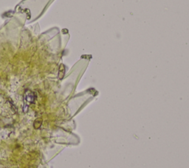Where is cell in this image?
Here are the masks:
<instances>
[{
    "instance_id": "cell-1",
    "label": "cell",
    "mask_w": 189,
    "mask_h": 168,
    "mask_svg": "<svg viewBox=\"0 0 189 168\" xmlns=\"http://www.w3.org/2000/svg\"><path fill=\"white\" fill-rule=\"evenodd\" d=\"M36 100V96L33 91H30V90H27L25 91L24 94V101L28 103V104H31L33 103Z\"/></svg>"
},
{
    "instance_id": "cell-2",
    "label": "cell",
    "mask_w": 189,
    "mask_h": 168,
    "mask_svg": "<svg viewBox=\"0 0 189 168\" xmlns=\"http://www.w3.org/2000/svg\"><path fill=\"white\" fill-rule=\"evenodd\" d=\"M43 122V119L41 117H39L37 119H36L33 122V128L35 129H39L40 127L42 125Z\"/></svg>"
},
{
    "instance_id": "cell-3",
    "label": "cell",
    "mask_w": 189,
    "mask_h": 168,
    "mask_svg": "<svg viewBox=\"0 0 189 168\" xmlns=\"http://www.w3.org/2000/svg\"><path fill=\"white\" fill-rule=\"evenodd\" d=\"M64 73H65V67L64 64H61L59 67V70H58V78L59 79H62L64 76Z\"/></svg>"
}]
</instances>
